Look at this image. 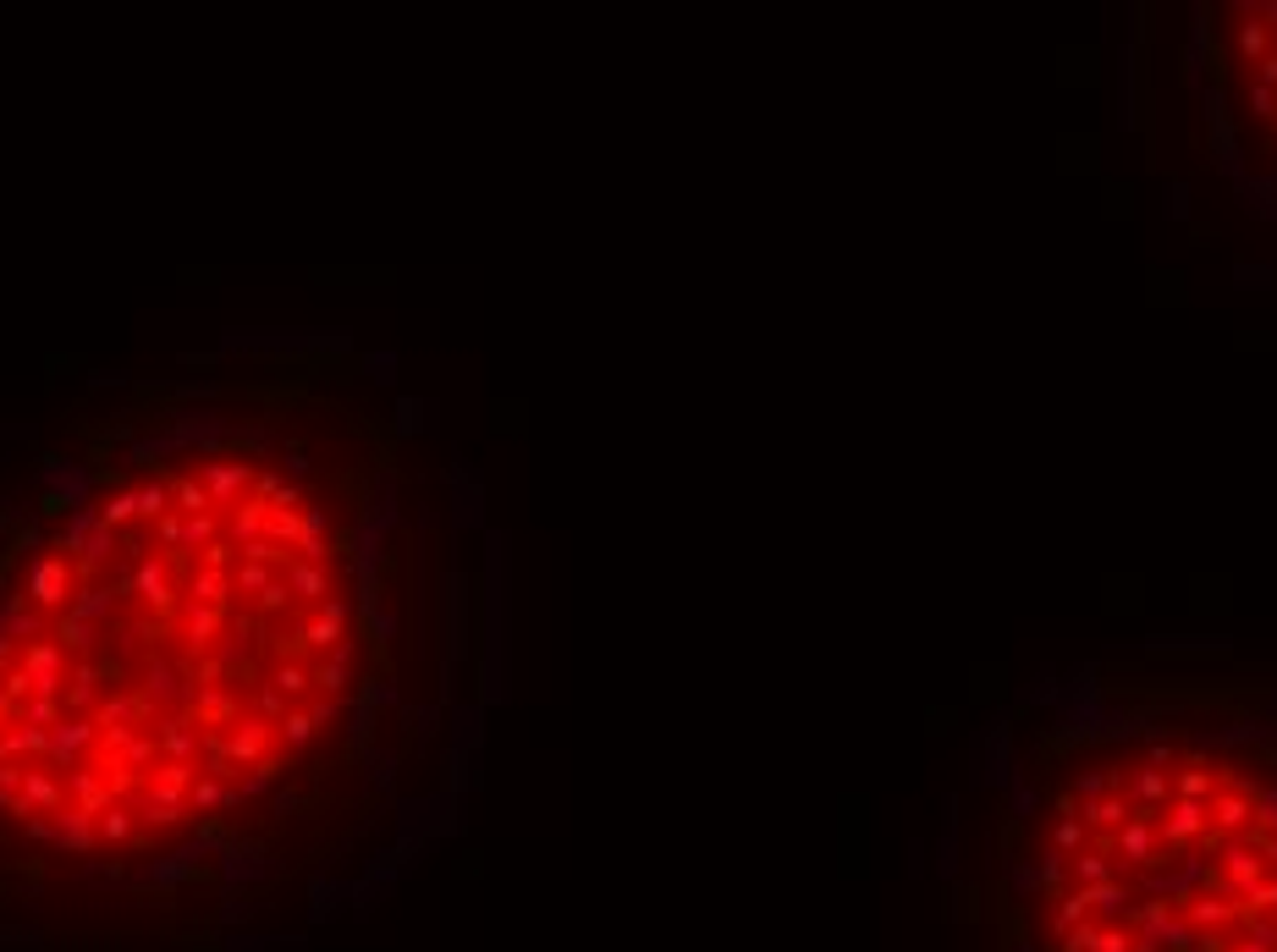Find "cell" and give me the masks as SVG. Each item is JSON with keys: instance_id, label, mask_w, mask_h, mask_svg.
Wrapping results in <instances>:
<instances>
[{"instance_id": "1", "label": "cell", "mask_w": 1277, "mask_h": 952, "mask_svg": "<svg viewBox=\"0 0 1277 952\" xmlns=\"http://www.w3.org/2000/svg\"><path fill=\"white\" fill-rule=\"evenodd\" d=\"M1019 870L1035 952H1277V727L1151 716L1080 744Z\"/></svg>"}, {"instance_id": "2", "label": "cell", "mask_w": 1277, "mask_h": 952, "mask_svg": "<svg viewBox=\"0 0 1277 952\" xmlns=\"http://www.w3.org/2000/svg\"><path fill=\"white\" fill-rule=\"evenodd\" d=\"M1212 105L1228 133V155L1277 198V0L1228 6L1206 39Z\"/></svg>"}, {"instance_id": "3", "label": "cell", "mask_w": 1277, "mask_h": 952, "mask_svg": "<svg viewBox=\"0 0 1277 952\" xmlns=\"http://www.w3.org/2000/svg\"><path fill=\"white\" fill-rule=\"evenodd\" d=\"M72 595H78V562L61 556V551H50V556H39V562L28 567L17 601H22V606H44V612H67Z\"/></svg>"}, {"instance_id": "4", "label": "cell", "mask_w": 1277, "mask_h": 952, "mask_svg": "<svg viewBox=\"0 0 1277 952\" xmlns=\"http://www.w3.org/2000/svg\"><path fill=\"white\" fill-rule=\"evenodd\" d=\"M226 755L237 766V777H248L254 766L276 760L282 755V738H276V721H259V716H243L232 733H226Z\"/></svg>"}, {"instance_id": "5", "label": "cell", "mask_w": 1277, "mask_h": 952, "mask_svg": "<svg viewBox=\"0 0 1277 952\" xmlns=\"http://www.w3.org/2000/svg\"><path fill=\"white\" fill-rule=\"evenodd\" d=\"M198 479H204L210 501L232 512V506L248 495V484H254V463H243V458H210V463L198 469Z\"/></svg>"}, {"instance_id": "6", "label": "cell", "mask_w": 1277, "mask_h": 952, "mask_svg": "<svg viewBox=\"0 0 1277 952\" xmlns=\"http://www.w3.org/2000/svg\"><path fill=\"white\" fill-rule=\"evenodd\" d=\"M347 601H319V612L315 617H304L298 623V649H319V655H330V649H341L347 644Z\"/></svg>"}, {"instance_id": "7", "label": "cell", "mask_w": 1277, "mask_h": 952, "mask_svg": "<svg viewBox=\"0 0 1277 952\" xmlns=\"http://www.w3.org/2000/svg\"><path fill=\"white\" fill-rule=\"evenodd\" d=\"M237 721H243V716H237V694H232V688L215 683V688H198V694H193V727H198V733H232Z\"/></svg>"}, {"instance_id": "8", "label": "cell", "mask_w": 1277, "mask_h": 952, "mask_svg": "<svg viewBox=\"0 0 1277 952\" xmlns=\"http://www.w3.org/2000/svg\"><path fill=\"white\" fill-rule=\"evenodd\" d=\"M265 518H270V501H259L254 490L226 512V540L243 551V545H254V540H265Z\"/></svg>"}, {"instance_id": "9", "label": "cell", "mask_w": 1277, "mask_h": 952, "mask_svg": "<svg viewBox=\"0 0 1277 952\" xmlns=\"http://www.w3.org/2000/svg\"><path fill=\"white\" fill-rule=\"evenodd\" d=\"M182 638H187L193 655L210 649L215 638H226V606H193V601H187V612H182Z\"/></svg>"}, {"instance_id": "10", "label": "cell", "mask_w": 1277, "mask_h": 952, "mask_svg": "<svg viewBox=\"0 0 1277 952\" xmlns=\"http://www.w3.org/2000/svg\"><path fill=\"white\" fill-rule=\"evenodd\" d=\"M347 688H353V644L330 649V655L315 666V694H319V699H341Z\"/></svg>"}, {"instance_id": "11", "label": "cell", "mask_w": 1277, "mask_h": 952, "mask_svg": "<svg viewBox=\"0 0 1277 952\" xmlns=\"http://www.w3.org/2000/svg\"><path fill=\"white\" fill-rule=\"evenodd\" d=\"M94 694H100V666H94V661H78V666H67V688H61V705H67V710H83V716H94Z\"/></svg>"}, {"instance_id": "12", "label": "cell", "mask_w": 1277, "mask_h": 952, "mask_svg": "<svg viewBox=\"0 0 1277 952\" xmlns=\"http://www.w3.org/2000/svg\"><path fill=\"white\" fill-rule=\"evenodd\" d=\"M287 590L298 595V601H330V573H325V562H287Z\"/></svg>"}, {"instance_id": "13", "label": "cell", "mask_w": 1277, "mask_h": 952, "mask_svg": "<svg viewBox=\"0 0 1277 952\" xmlns=\"http://www.w3.org/2000/svg\"><path fill=\"white\" fill-rule=\"evenodd\" d=\"M182 595L193 601V606H226L232 601V573H215V567H198L187 584H182Z\"/></svg>"}, {"instance_id": "14", "label": "cell", "mask_w": 1277, "mask_h": 952, "mask_svg": "<svg viewBox=\"0 0 1277 952\" xmlns=\"http://www.w3.org/2000/svg\"><path fill=\"white\" fill-rule=\"evenodd\" d=\"M55 644H61V649H72V655H83V661H89V649H94V623H89V617H78V612H72V606H67V612H61V617H55Z\"/></svg>"}, {"instance_id": "15", "label": "cell", "mask_w": 1277, "mask_h": 952, "mask_svg": "<svg viewBox=\"0 0 1277 952\" xmlns=\"http://www.w3.org/2000/svg\"><path fill=\"white\" fill-rule=\"evenodd\" d=\"M171 506H176L182 518H193V512H210L215 501H210V490H204L198 474H176L171 479Z\"/></svg>"}, {"instance_id": "16", "label": "cell", "mask_w": 1277, "mask_h": 952, "mask_svg": "<svg viewBox=\"0 0 1277 952\" xmlns=\"http://www.w3.org/2000/svg\"><path fill=\"white\" fill-rule=\"evenodd\" d=\"M127 523H139V490H127V484H122L116 495H105V501H100V529H111V534H116V529H127Z\"/></svg>"}, {"instance_id": "17", "label": "cell", "mask_w": 1277, "mask_h": 952, "mask_svg": "<svg viewBox=\"0 0 1277 952\" xmlns=\"http://www.w3.org/2000/svg\"><path fill=\"white\" fill-rule=\"evenodd\" d=\"M270 683H276L287 699H304V694H315V666H304V661H276Z\"/></svg>"}, {"instance_id": "18", "label": "cell", "mask_w": 1277, "mask_h": 952, "mask_svg": "<svg viewBox=\"0 0 1277 952\" xmlns=\"http://www.w3.org/2000/svg\"><path fill=\"white\" fill-rule=\"evenodd\" d=\"M221 540V518L215 512H193V518H182V545L198 556V551H210Z\"/></svg>"}, {"instance_id": "19", "label": "cell", "mask_w": 1277, "mask_h": 952, "mask_svg": "<svg viewBox=\"0 0 1277 952\" xmlns=\"http://www.w3.org/2000/svg\"><path fill=\"white\" fill-rule=\"evenodd\" d=\"M171 512V479H144L139 484V518L144 523H160Z\"/></svg>"}, {"instance_id": "20", "label": "cell", "mask_w": 1277, "mask_h": 952, "mask_svg": "<svg viewBox=\"0 0 1277 952\" xmlns=\"http://www.w3.org/2000/svg\"><path fill=\"white\" fill-rule=\"evenodd\" d=\"M116 595H122V590H105V584H83V590H78V601H72V612H78V617H89V623H100V617L116 606Z\"/></svg>"}, {"instance_id": "21", "label": "cell", "mask_w": 1277, "mask_h": 952, "mask_svg": "<svg viewBox=\"0 0 1277 952\" xmlns=\"http://www.w3.org/2000/svg\"><path fill=\"white\" fill-rule=\"evenodd\" d=\"M265 540H276V545H298V540H304V512H282V506H270V518H265Z\"/></svg>"}, {"instance_id": "22", "label": "cell", "mask_w": 1277, "mask_h": 952, "mask_svg": "<svg viewBox=\"0 0 1277 952\" xmlns=\"http://www.w3.org/2000/svg\"><path fill=\"white\" fill-rule=\"evenodd\" d=\"M171 694H176V672H171L160 655H150V666H144V699L160 705V699H171Z\"/></svg>"}, {"instance_id": "23", "label": "cell", "mask_w": 1277, "mask_h": 952, "mask_svg": "<svg viewBox=\"0 0 1277 952\" xmlns=\"http://www.w3.org/2000/svg\"><path fill=\"white\" fill-rule=\"evenodd\" d=\"M270 584H276V579H270V567H259V562H243V567L232 573V590H237V595H254V601H259Z\"/></svg>"}, {"instance_id": "24", "label": "cell", "mask_w": 1277, "mask_h": 952, "mask_svg": "<svg viewBox=\"0 0 1277 952\" xmlns=\"http://www.w3.org/2000/svg\"><path fill=\"white\" fill-rule=\"evenodd\" d=\"M287 710H293V705H287V694H282L276 683H259V694H254V716H259V721H282Z\"/></svg>"}, {"instance_id": "25", "label": "cell", "mask_w": 1277, "mask_h": 952, "mask_svg": "<svg viewBox=\"0 0 1277 952\" xmlns=\"http://www.w3.org/2000/svg\"><path fill=\"white\" fill-rule=\"evenodd\" d=\"M237 556H243V551H237V545H232V540L221 534V540H215L210 551H198V567H215V573H226V567H232Z\"/></svg>"}, {"instance_id": "26", "label": "cell", "mask_w": 1277, "mask_h": 952, "mask_svg": "<svg viewBox=\"0 0 1277 952\" xmlns=\"http://www.w3.org/2000/svg\"><path fill=\"white\" fill-rule=\"evenodd\" d=\"M287 606H293V590H287V579H282V584H270V590L254 601V612H259V617H276V612H287Z\"/></svg>"}, {"instance_id": "27", "label": "cell", "mask_w": 1277, "mask_h": 952, "mask_svg": "<svg viewBox=\"0 0 1277 952\" xmlns=\"http://www.w3.org/2000/svg\"><path fill=\"white\" fill-rule=\"evenodd\" d=\"M150 529H155V540H160V545L182 551V512H176V506H171V512H165L160 523H150Z\"/></svg>"}, {"instance_id": "28", "label": "cell", "mask_w": 1277, "mask_h": 952, "mask_svg": "<svg viewBox=\"0 0 1277 952\" xmlns=\"http://www.w3.org/2000/svg\"><path fill=\"white\" fill-rule=\"evenodd\" d=\"M11 655H17V644H11V638L0 634V677H6V672H11Z\"/></svg>"}]
</instances>
